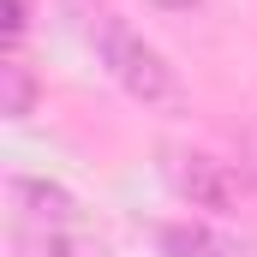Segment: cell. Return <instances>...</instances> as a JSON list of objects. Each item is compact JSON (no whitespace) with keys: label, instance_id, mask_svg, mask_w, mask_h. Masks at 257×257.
Segmentation results:
<instances>
[{"label":"cell","instance_id":"obj_7","mask_svg":"<svg viewBox=\"0 0 257 257\" xmlns=\"http://www.w3.org/2000/svg\"><path fill=\"white\" fill-rule=\"evenodd\" d=\"M24 30H30V6H24V0H6V48H12V54H18Z\"/></svg>","mask_w":257,"mask_h":257},{"label":"cell","instance_id":"obj_4","mask_svg":"<svg viewBox=\"0 0 257 257\" xmlns=\"http://www.w3.org/2000/svg\"><path fill=\"white\" fill-rule=\"evenodd\" d=\"M162 257H257L251 245L203 227V221H168L162 227Z\"/></svg>","mask_w":257,"mask_h":257},{"label":"cell","instance_id":"obj_3","mask_svg":"<svg viewBox=\"0 0 257 257\" xmlns=\"http://www.w3.org/2000/svg\"><path fill=\"white\" fill-rule=\"evenodd\" d=\"M12 209H18V221H30V227H72L78 221V197L54 186V180H36V174H12Z\"/></svg>","mask_w":257,"mask_h":257},{"label":"cell","instance_id":"obj_1","mask_svg":"<svg viewBox=\"0 0 257 257\" xmlns=\"http://www.w3.org/2000/svg\"><path fill=\"white\" fill-rule=\"evenodd\" d=\"M96 54H102L108 78L126 90L132 102H144V108H180V102H186V84H180V72L168 66V54H162L150 36H138L126 18H114V12L96 18Z\"/></svg>","mask_w":257,"mask_h":257},{"label":"cell","instance_id":"obj_8","mask_svg":"<svg viewBox=\"0 0 257 257\" xmlns=\"http://www.w3.org/2000/svg\"><path fill=\"white\" fill-rule=\"evenodd\" d=\"M150 6H162V12H186V6H197V0H150Z\"/></svg>","mask_w":257,"mask_h":257},{"label":"cell","instance_id":"obj_2","mask_svg":"<svg viewBox=\"0 0 257 257\" xmlns=\"http://www.w3.org/2000/svg\"><path fill=\"white\" fill-rule=\"evenodd\" d=\"M162 174H168L174 197L192 209H215V215L239 209V174L209 150H162Z\"/></svg>","mask_w":257,"mask_h":257},{"label":"cell","instance_id":"obj_6","mask_svg":"<svg viewBox=\"0 0 257 257\" xmlns=\"http://www.w3.org/2000/svg\"><path fill=\"white\" fill-rule=\"evenodd\" d=\"M12 257H84V251L72 245L66 227H30V221H18L12 227Z\"/></svg>","mask_w":257,"mask_h":257},{"label":"cell","instance_id":"obj_5","mask_svg":"<svg viewBox=\"0 0 257 257\" xmlns=\"http://www.w3.org/2000/svg\"><path fill=\"white\" fill-rule=\"evenodd\" d=\"M0 114L6 120H30L36 114V72L24 66V54H12V48L0 60Z\"/></svg>","mask_w":257,"mask_h":257}]
</instances>
